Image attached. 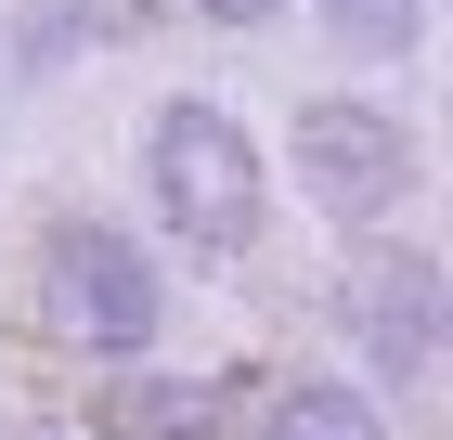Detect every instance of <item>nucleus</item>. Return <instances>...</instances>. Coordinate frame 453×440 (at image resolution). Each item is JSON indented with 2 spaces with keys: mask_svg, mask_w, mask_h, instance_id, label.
<instances>
[{
  "mask_svg": "<svg viewBox=\"0 0 453 440\" xmlns=\"http://www.w3.org/2000/svg\"><path fill=\"white\" fill-rule=\"evenodd\" d=\"M195 13H208V27H273L285 0H195Z\"/></svg>",
  "mask_w": 453,
  "mask_h": 440,
  "instance_id": "obj_9",
  "label": "nucleus"
},
{
  "mask_svg": "<svg viewBox=\"0 0 453 440\" xmlns=\"http://www.w3.org/2000/svg\"><path fill=\"white\" fill-rule=\"evenodd\" d=\"M156 259H142L130 234H104V220H52L39 234V324L65 350H91V363H130V350H156Z\"/></svg>",
  "mask_w": 453,
  "mask_h": 440,
  "instance_id": "obj_2",
  "label": "nucleus"
},
{
  "mask_svg": "<svg viewBox=\"0 0 453 440\" xmlns=\"http://www.w3.org/2000/svg\"><path fill=\"white\" fill-rule=\"evenodd\" d=\"M324 39L363 52V66H402V52L427 39V0H324Z\"/></svg>",
  "mask_w": 453,
  "mask_h": 440,
  "instance_id": "obj_7",
  "label": "nucleus"
},
{
  "mask_svg": "<svg viewBox=\"0 0 453 440\" xmlns=\"http://www.w3.org/2000/svg\"><path fill=\"white\" fill-rule=\"evenodd\" d=\"M285 143H298V181H311L324 220H388L415 195V130L376 117V104H311Z\"/></svg>",
  "mask_w": 453,
  "mask_h": 440,
  "instance_id": "obj_3",
  "label": "nucleus"
},
{
  "mask_svg": "<svg viewBox=\"0 0 453 440\" xmlns=\"http://www.w3.org/2000/svg\"><path fill=\"white\" fill-rule=\"evenodd\" d=\"M337 324H349V350H363L388 389L427 375V350H441V259H427V246H363L349 285H337Z\"/></svg>",
  "mask_w": 453,
  "mask_h": 440,
  "instance_id": "obj_4",
  "label": "nucleus"
},
{
  "mask_svg": "<svg viewBox=\"0 0 453 440\" xmlns=\"http://www.w3.org/2000/svg\"><path fill=\"white\" fill-rule=\"evenodd\" d=\"M259 440H388V428H376V402H363L349 375H298V389L259 414Z\"/></svg>",
  "mask_w": 453,
  "mask_h": 440,
  "instance_id": "obj_6",
  "label": "nucleus"
},
{
  "mask_svg": "<svg viewBox=\"0 0 453 440\" xmlns=\"http://www.w3.org/2000/svg\"><path fill=\"white\" fill-rule=\"evenodd\" d=\"M142 195H156V220H169L181 246H208V259H246L259 246V143H246V117H220V104H156V130H142Z\"/></svg>",
  "mask_w": 453,
  "mask_h": 440,
  "instance_id": "obj_1",
  "label": "nucleus"
},
{
  "mask_svg": "<svg viewBox=\"0 0 453 440\" xmlns=\"http://www.w3.org/2000/svg\"><path fill=\"white\" fill-rule=\"evenodd\" d=\"M234 375H117L104 389V440H234Z\"/></svg>",
  "mask_w": 453,
  "mask_h": 440,
  "instance_id": "obj_5",
  "label": "nucleus"
},
{
  "mask_svg": "<svg viewBox=\"0 0 453 440\" xmlns=\"http://www.w3.org/2000/svg\"><path fill=\"white\" fill-rule=\"evenodd\" d=\"M78 39H91V13H13V52H27V78H39V66H65Z\"/></svg>",
  "mask_w": 453,
  "mask_h": 440,
  "instance_id": "obj_8",
  "label": "nucleus"
}]
</instances>
